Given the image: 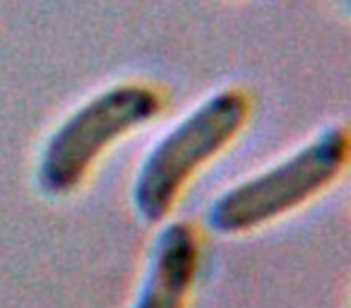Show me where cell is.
<instances>
[{
    "instance_id": "cell-1",
    "label": "cell",
    "mask_w": 351,
    "mask_h": 308,
    "mask_svg": "<svg viewBox=\"0 0 351 308\" xmlns=\"http://www.w3.org/2000/svg\"><path fill=\"white\" fill-rule=\"evenodd\" d=\"M248 113L250 102L243 89L226 87L210 94L166 130L137 169L132 183V207L137 217L149 224L164 220L188 181L236 140Z\"/></svg>"
},
{
    "instance_id": "cell-4",
    "label": "cell",
    "mask_w": 351,
    "mask_h": 308,
    "mask_svg": "<svg viewBox=\"0 0 351 308\" xmlns=\"http://www.w3.org/2000/svg\"><path fill=\"white\" fill-rule=\"evenodd\" d=\"M200 268V239L188 222L161 226L130 308H186Z\"/></svg>"
},
{
    "instance_id": "cell-3",
    "label": "cell",
    "mask_w": 351,
    "mask_h": 308,
    "mask_svg": "<svg viewBox=\"0 0 351 308\" xmlns=\"http://www.w3.org/2000/svg\"><path fill=\"white\" fill-rule=\"evenodd\" d=\"M161 106L164 99L149 84L125 82L94 94L44 145L36 164L39 188L49 196L73 193L108 147L154 121Z\"/></svg>"
},
{
    "instance_id": "cell-2",
    "label": "cell",
    "mask_w": 351,
    "mask_h": 308,
    "mask_svg": "<svg viewBox=\"0 0 351 308\" xmlns=\"http://www.w3.org/2000/svg\"><path fill=\"white\" fill-rule=\"evenodd\" d=\"M349 132L330 126L284 162L224 191L207 210V226L221 236L248 234L289 215L325 191L346 167Z\"/></svg>"
}]
</instances>
